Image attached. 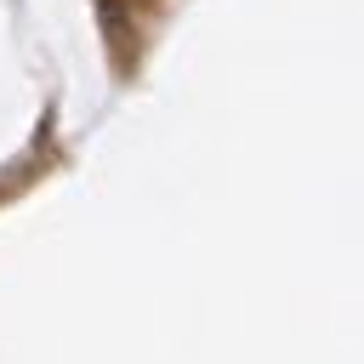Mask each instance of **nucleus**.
<instances>
[]
</instances>
